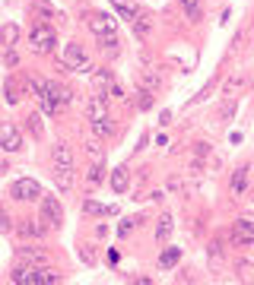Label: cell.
<instances>
[{"label": "cell", "mask_w": 254, "mask_h": 285, "mask_svg": "<svg viewBox=\"0 0 254 285\" xmlns=\"http://www.w3.org/2000/svg\"><path fill=\"white\" fill-rule=\"evenodd\" d=\"M29 45L35 54H51L54 45H58V32H54L48 23H35L32 32H29Z\"/></svg>", "instance_id": "cell-1"}, {"label": "cell", "mask_w": 254, "mask_h": 285, "mask_svg": "<svg viewBox=\"0 0 254 285\" xmlns=\"http://www.w3.org/2000/svg\"><path fill=\"white\" fill-rule=\"evenodd\" d=\"M61 61H64V67H67V70H77V73H93V64H89V57H86L83 45H77V42L64 45Z\"/></svg>", "instance_id": "cell-2"}, {"label": "cell", "mask_w": 254, "mask_h": 285, "mask_svg": "<svg viewBox=\"0 0 254 285\" xmlns=\"http://www.w3.org/2000/svg\"><path fill=\"white\" fill-rule=\"evenodd\" d=\"M10 197L16 203H32V200L42 197V184L35 181V178H20V181L10 184Z\"/></svg>", "instance_id": "cell-3"}, {"label": "cell", "mask_w": 254, "mask_h": 285, "mask_svg": "<svg viewBox=\"0 0 254 285\" xmlns=\"http://www.w3.org/2000/svg\"><path fill=\"white\" fill-rule=\"evenodd\" d=\"M39 203H42V222H45L48 228H61V222H64V206H61V200L51 197V194H42Z\"/></svg>", "instance_id": "cell-4"}, {"label": "cell", "mask_w": 254, "mask_h": 285, "mask_svg": "<svg viewBox=\"0 0 254 285\" xmlns=\"http://www.w3.org/2000/svg\"><path fill=\"white\" fill-rule=\"evenodd\" d=\"M0 149L4 152H20L23 149V133L16 130V124H10V121L0 124Z\"/></svg>", "instance_id": "cell-5"}, {"label": "cell", "mask_w": 254, "mask_h": 285, "mask_svg": "<svg viewBox=\"0 0 254 285\" xmlns=\"http://www.w3.org/2000/svg\"><path fill=\"white\" fill-rule=\"evenodd\" d=\"M16 285H42V266H32V263H20L10 276Z\"/></svg>", "instance_id": "cell-6"}, {"label": "cell", "mask_w": 254, "mask_h": 285, "mask_svg": "<svg viewBox=\"0 0 254 285\" xmlns=\"http://www.w3.org/2000/svg\"><path fill=\"white\" fill-rule=\"evenodd\" d=\"M89 29H93V35H108V32H118V19L108 16V13H93L89 16Z\"/></svg>", "instance_id": "cell-7"}, {"label": "cell", "mask_w": 254, "mask_h": 285, "mask_svg": "<svg viewBox=\"0 0 254 285\" xmlns=\"http://www.w3.org/2000/svg\"><path fill=\"white\" fill-rule=\"evenodd\" d=\"M232 241L235 244H254V219H235Z\"/></svg>", "instance_id": "cell-8"}, {"label": "cell", "mask_w": 254, "mask_h": 285, "mask_svg": "<svg viewBox=\"0 0 254 285\" xmlns=\"http://www.w3.org/2000/svg\"><path fill=\"white\" fill-rule=\"evenodd\" d=\"M108 187H112L115 194H127V187H131V168L118 165L112 175H108Z\"/></svg>", "instance_id": "cell-9"}, {"label": "cell", "mask_w": 254, "mask_h": 285, "mask_svg": "<svg viewBox=\"0 0 254 285\" xmlns=\"http://www.w3.org/2000/svg\"><path fill=\"white\" fill-rule=\"evenodd\" d=\"M108 118V95H93L86 102V121H102Z\"/></svg>", "instance_id": "cell-10"}, {"label": "cell", "mask_w": 254, "mask_h": 285, "mask_svg": "<svg viewBox=\"0 0 254 285\" xmlns=\"http://www.w3.org/2000/svg\"><path fill=\"white\" fill-rule=\"evenodd\" d=\"M45 89H48V99L58 105V108L70 105V99H74V92H70L67 86H61V83H54V80H45Z\"/></svg>", "instance_id": "cell-11"}, {"label": "cell", "mask_w": 254, "mask_h": 285, "mask_svg": "<svg viewBox=\"0 0 254 285\" xmlns=\"http://www.w3.org/2000/svg\"><path fill=\"white\" fill-rule=\"evenodd\" d=\"M16 257H20V263H32V266H48V254L42 251V247H20V251H16Z\"/></svg>", "instance_id": "cell-12"}, {"label": "cell", "mask_w": 254, "mask_h": 285, "mask_svg": "<svg viewBox=\"0 0 254 285\" xmlns=\"http://www.w3.org/2000/svg\"><path fill=\"white\" fill-rule=\"evenodd\" d=\"M51 162L61 165V168H74V149L67 143H54L51 146Z\"/></svg>", "instance_id": "cell-13"}, {"label": "cell", "mask_w": 254, "mask_h": 285, "mask_svg": "<svg viewBox=\"0 0 254 285\" xmlns=\"http://www.w3.org/2000/svg\"><path fill=\"white\" fill-rule=\"evenodd\" d=\"M112 7L118 10V16L124 19V23H134V19L140 16V7L134 4V0H112Z\"/></svg>", "instance_id": "cell-14"}, {"label": "cell", "mask_w": 254, "mask_h": 285, "mask_svg": "<svg viewBox=\"0 0 254 285\" xmlns=\"http://www.w3.org/2000/svg\"><path fill=\"white\" fill-rule=\"evenodd\" d=\"M45 232H48V225H39V219H26L20 225V235L23 238H45Z\"/></svg>", "instance_id": "cell-15"}, {"label": "cell", "mask_w": 254, "mask_h": 285, "mask_svg": "<svg viewBox=\"0 0 254 285\" xmlns=\"http://www.w3.org/2000/svg\"><path fill=\"white\" fill-rule=\"evenodd\" d=\"M181 260V247H166L159 254V270H172V266Z\"/></svg>", "instance_id": "cell-16"}, {"label": "cell", "mask_w": 254, "mask_h": 285, "mask_svg": "<svg viewBox=\"0 0 254 285\" xmlns=\"http://www.w3.org/2000/svg\"><path fill=\"white\" fill-rule=\"evenodd\" d=\"M181 10H185V16L191 19V23H201L204 19V10H201V0H178Z\"/></svg>", "instance_id": "cell-17"}, {"label": "cell", "mask_w": 254, "mask_h": 285, "mask_svg": "<svg viewBox=\"0 0 254 285\" xmlns=\"http://www.w3.org/2000/svg\"><path fill=\"white\" fill-rule=\"evenodd\" d=\"M83 213H86V216H115L118 209H115V206H102V203H96V200H86V203H83Z\"/></svg>", "instance_id": "cell-18"}, {"label": "cell", "mask_w": 254, "mask_h": 285, "mask_svg": "<svg viewBox=\"0 0 254 285\" xmlns=\"http://www.w3.org/2000/svg\"><path fill=\"white\" fill-rule=\"evenodd\" d=\"M54 181H58L61 190H70L74 187V168H61V165H54Z\"/></svg>", "instance_id": "cell-19"}, {"label": "cell", "mask_w": 254, "mask_h": 285, "mask_svg": "<svg viewBox=\"0 0 254 285\" xmlns=\"http://www.w3.org/2000/svg\"><path fill=\"white\" fill-rule=\"evenodd\" d=\"M131 26H134V35H137V38H147V35L153 32V19H150L147 13H140V16L134 19V23H131Z\"/></svg>", "instance_id": "cell-20"}, {"label": "cell", "mask_w": 254, "mask_h": 285, "mask_svg": "<svg viewBox=\"0 0 254 285\" xmlns=\"http://www.w3.org/2000/svg\"><path fill=\"white\" fill-rule=\"evenodd\" d=\"M93 83H96L99 89H112V86H115V73H112V70H105V67H102V70H96V67H93Z\"/></svg>", "instance_id": "cell-21"}, {"label": "cell", "mask_w": 254, "mask_h": 285, "mask_svg": "<svg viewBox=\"0 0 254 285\" xmlns=\"http://www.w3.org/2000/svg\"><path fill=\"white\" fill-rule=\"evenodd\" d=\"M89 127H93V133L96 137H102V140H108L115 133V124L108 121V118H102V121H89Z\"/></svg>", "instance_id": "cell-22"}, {"label": "cell", "mask_w": 254, "mask_h": 285, "mask_svg": "<svg viewBox=\"0 0 254 285\" xmlns=\"http://www.w3.org/2000/svg\"><path fill=\"white\" fill-rule=\"evenodd\" d=\"M16 38H20V26H13V23H7L4 29H0V45H7V48H13V45H16Z\"/></svg>", "instance_id": "cell-23"}, {"label": "cell", "mask_w": 254, "mask_h": 285, "mask_svg": "<svg viewBox=\"0 0 254 285\" xmlns=\"http://www.w3.org/2000/svg\"><path fill=\"white\" fill-rule=\"evenodd\" d=\"M102 181H105V162H93V168L86 171V184L96 187V184H102Z\"/></svg>", "instance_id": "cell-24"}, {"label": "cell", "mask_w": 254, "mask_h": 285, "mask_svg": "<svg viewBox=\"0 0 254 285\" xmlns=\"http://www.w3.org/2000/svg\"><path fill=\"white\" fill-rule=\"evenodd\" d=\"M172 216H162L159 219V225H156V241H169V235H172Z\"/></svg>", "instance_id": "cell-25"}, {"label": "cell", "mask_w": 254, "mask_h": 285, "mask_svg": "<svg viewBox=\"0 0 254 285\" xmlns=\"http://www.w3.org/2000/svg\"><path fill=\"white\" fill-rule=\"evenodd\" d=\"M245 187H248V168H239L232 175V194H242Z\"/></svg>", "instance_id": "cell-26"}, {"label": "cell", "mask_w": 254, "mask_h": 285, "mask_svg": "<svg viewBox=\"0 0 254 285\" xmlns=\"http://www.w3.org/2000/svg\"><path fill=\"white\" fill-rule=\"evenodd\" d=\"M137 108L140 111H150L153 108V89H140L137 92Z\"/></svg>", "instance_id": "cell-27"}, {"label": "cell", "mask_w": 254, "mask_h": 285, "mask_svg": "<svg viewBox=\"0 0 254 285\" xmlns=\"http://www.w3.org/2000/svg\"><path fill=\"white\" fill-rule=\"evenodd\" d=\"M20 99H23V89H20V83H16V80H7V102H10V105H16Z\"/></svg>", "instance_id": "cell-28"}, {"label": "cell", "mask_w": 254, "mask_h": 285, "mask_svg": "<svg viewBox=\"0 0 254 285\" xmlns=\"http://www.w3.org/2000/svg\"><path fill=\"white\" fill-rule=\"evenodd\" d=\"M86 152H89V159H93V162H105V149H102V143H99V140L86 143Z\"/></svg>", "instance_id": "cell-29"}, {"label": "cell", "mask_w": 254, "mask_h": 285, "mask_svg": "<svg viewBox=\"0 0 254 285\" xmlns=\"http://www.w3.org/2000/svg\"><path fill=\"white\" fill-rule=\"evenodd\" d=\"M99 48H105V51H115V48H118V32L99 35Z\"/></svg>", "instance_id": "cell-30"}, {"label": "cell", "mask_w": 254, "mask_h": 285, "mask_svg": "<svg viewBox=\"0 0 254 285\" xmlns=\"http://www.w3.org/2000/svg\"><path fill=\"white\" fill-rule=\"evenodd\" d=\"M140 83L147 86V89H159V76H156L153 70H143V73H140Z\"/></svg>", "instance_id": "cell-31"}, {"label": "cell", "mask_w": 254, "mask_h": 285, "mask_svg": "<svg viewBox=\"0 0 254 285\" xmlns=\"http://www.w3.org/2000/svg\"><path fill=\"white\" fill-rule=\"evenodd\" d=\"M54 282H61V273H54L51 266H45L42 270V285H54Z\"/></svg>", "instance_id": "cell-32"}, {"label": "cell", "mask_w": 254, "mask_h": 285, "mask_svg": "<svg viewBox=\"0 0 254 285\" xmlns=\"http://www.w3.org/2000/svg\"><path fill=\"white\" fill-rule=\"evenodd\" d=\"M137 225H140V219H124V222H121V228H118V235H121V238H127Z\"/></svg>", "instance_id": "cell-33"}, {"label": "cell", "mask_w": 254, "mask_h": 285, "mask_svg": "<svg viewBox=\"0 0 254 285\" xmlns=\"http://www.w3.org/2000/svg\"><path fill=\"white\" fill-rule=\"evenodd\" d=\"M39 121H42V118H39V114H32V118H29V130H32V137H35V140H42V133H45Z\"/></svg>", "instance_id": "cell-34"}, {"label": "cell", "mask_w": 254, "mask_h": 285, "mask_svg": "<svg viewBox=\"0 0 254 285\" xmlns=\"http://www.w3.org/2000/svg\"><path fill=\"white\" fill-rule=\"evenodd\" d=\"M239 270H242V276H245L248 282H254V263H251V260H239Z\"/></svg>", "instance_id": "cell-35"}, {"label": "cell", "mask_w": 254, "mask_h": 285, "mask_svg": "<svg viewBox=\"0 0 254 285\" xmlns=\"http://www.w3.org/2000/svg\"><path fill=\"white\" fill-rule=\"evenodd\" d=\"M10 228H13V219H10V216L4 213V206H0V232H4V235H7V232H10Z\"/></svg>", "instance_id": "cell-36"}, {"label": "cell", "mask_w": 254, "mask_h": 285, "mask_svg": "<svg viewBox=\"0 0 254 285\" xmlns=\"http://www.w3.org/2000/svg\"><path fill=\"white\" fill-rule=\"evenodd\" d=\"M4 64H7V67H16V64H20V57H16V51H13V48L4 54Z\"/></svg>", "instance_id": "cell-37"}, {"label": "cell", "mask_w": 254, "mask_h": 285, "mask_svg": "<svg viewBox=\"0 0 254 285\" xmlns=\"http://www.w3.org/2000/svg\"><path fill=\"white\" fill-rule=\"evenodd\" d=\"M207 254H210L213 260H220V257H223V247H220V244H210V247H207Z\"/></svg>", "instance_id": "cell-38"}, {"label": "cell", "mask_w": 254, "mask_h": 285, "mask_svg": "<svg viewBox=\"0 0 254 285\" xmlns=\"http://www.w3.org/2000/svg\"><path fill=\"white\" fill-rule=\"evenodd\" d=\"M235 114V102H226V108H223V118H232Z\"/></svg>", "instance_id": "cell-39"}]
</instances>
